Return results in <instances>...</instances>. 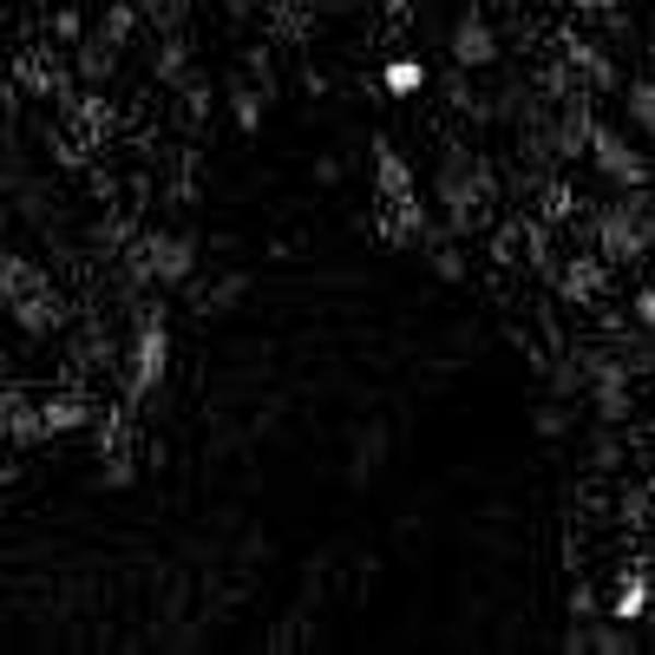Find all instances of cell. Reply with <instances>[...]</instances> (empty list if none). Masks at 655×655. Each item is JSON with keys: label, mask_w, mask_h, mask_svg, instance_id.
I'll use <instances>...</instances> for the list:
<instances>
[{"label": "cell", "mask_w": 655, "mask_h": 655, "mask_svg": "<svg viewBox=\"0 0 655 655\" xmlns=\"http://www.w3.org/2000/svg\"><path fill=\"white\" fill-rule=\"evenodd\" d=\"M584 151L597 157V171H604L617 190H643V184H650V164H643V151H636L623 131H610V125H590Z\"/></svg>", "instance_id": "3957f363"}, {"label": "cell", "mask_w": 655, "mask_h": 655, "mask_svg": "<svg viewBox=\"0 0 655 655\" xmlns=\"http://www.w3.org/2000/svg\"><path fill=\"white\" fill-rule=\"evenodd\" d=\"M623 630H630V623H617V617H610V630H597V636H571V650H584V643H590V650H604V655H623V650H630V636H623Z\"/></svg>", "instance_id": "cb8c5ba5"}, {"label": "cell", "mask_w": 655, "mask_h": 655, "mask_svg": "<svg viewBox=\"0 0 655 655\" xmlns=\"http://www.w3.org/2000/svg\"><path fill=\"white\" fill-rule=\"evenodd\" d=\"M590 400H597V413H604L610 426L630 420V374H623V361H597V367H590Z\"/></svg>", "instance_id": "52a82bcc"}, {"label": "cell", "mask_w": 655, "mask_h": 655, "mask_svg": "<svg viewBox=\"0 0 655 655\" xmlns=\"http://www.w3.org/2000/svg\"><path fill=\"white\" fill-rule=\"evenodd\" d=\"M230 112H236L243 131H262V92H256V85H236V92H230Z\"/></svg>", "instance_id": "603a6c76"}, {"label": "cell", "mask_w": 655, "mask_h": 655, "mask_svg": "<svg viewBox=\"0 0 655 655\" xmlns=\"http://www.w3.org/2000/svg\"><path fill=\"white\" fill-rule=\"evenodd\" d=\"M564 59H571V72H584V79H597L604 92L617 85V66H610V59H604V52H597L590 39H577V33H564Z\"/></svg>", "instance_id": "4fadbf2b"}, {"label": "cell", "mask_w": 655, "mask_h": 655, "mask_svg": "<svg viewBox=\"0 0 655 655\" xmlns=\"http://www.w3.org/2000/svg\"><path fill=\"white\" fill-rule=\"evenodd\" d=\"M243 289H249V276H243V269H230V276H223V282L197 302V308H203V315H230V308L243 302Z\"/></svg>", "instance_id": "ffe728a7"}, {"label": "cell", "mask_w": 655, "mask_h": 655, "mask_svg": "<svg viewBox=\"0 0 655 655\" xmlns=\"http://www.w3.org/2000/svg\"><path fill=\"white\" fill-rule=\"evenodd\" d=\"M7 315H13L26 335H46V328H59V302H52V282H46V289H33V295H20V302H7Z\"/></svg>", "instance_id": "30bf717a"}, {"label": "cell", "mask_w": 655, "mask_h": 655, "mask_svg": "<svg viewBox=\"0 0 655 655\" xmlns=\"http://www.w3.org/2000/svg\"><path fill=\"white\" fill-rule=\"evenodd\" d=\"M184 66H190V46H184V39H164V52H157V79H184Z\"/></svg>", "instance_id": "484cf974"}, {"label": "cell", "mask_w": 655, "mask_h": 655, "mask_svg": "<svg viewBox=\"0 0 655 655\" xmlns=\"http://www.w3.org/2000/svg\"><path fill=\"white\" fill-rule=\"evenodd\" d=\"M623 105H630L636 131H650L655 138V79H630V85H623Z\"/></svg>", "instance_id": "ac0fdd59"}, {"label": "cell", "mask_w": 655, "mask_h": 655, "mask_svg": "<svg viewBox=\"0 0 655 655\" xmlns=\"http://www.w3.org/2000/svg\"><path fill=\"white\" fill-rule=\"evenodd\" d=\"M374 177H381V203H387V210L420 203V184H413V171L400 164V151H394V144H374Z\"/></svg>", "instance_id": "ba28073f"}, {"label": "cell", "mask_w": 655, "mask_h": 655, "mask_svg": "<svg viewBox=\"0 0 655 655\" xmlns=\"http://www.w3.org/2000/svg\"><path fill=\"white\" fill-rule=\"evenodd\" d=\"M381 85H387L394 98H407V92H420V85H426V66H420V59H394V66L381 72Z\"/></svg>", "instance_id": "7402d4cb"}, {"label": "cell", "mask_w": 655, "mask_h": 655, "mask_svg": "<svg viewBox=\"0 0 655 655\" xmlns=\"http://www.w3.org/2000/svg\"><path fill=\"white\" fill-rule=\"evenodd\" d=\"M571 7H584V13H617V0H571Z\"/></svg>", "instance_id": "4dcf8cb0"}, {"label": "cell", "mask_w": 655, "mask_h": 655, "mask_svg": "<svg viewBox=\"0 0 655 655\" xmlns=\"http://www.w3.org/2000/svg\"><path fill=\"white\" fill-rule=\"evenodd\" d=\"M433 269H440V282H459V276H466V256H459L453 243H433Z\"/></svg>", "instance_id": "4316f807"}, {"label": "cell", "mask_w": 655, "mask_h": 655, "mask_svg": "<svg viewBox=\"0 0 655 655\" xmlns=\"http://www.w3.org/2000/svg\"><path fill=\"white\" fill-rule=\"evenodd\" d=\"M381 459H387V426H367V433L354 440V479H374Z\"/></svg>", "instance_id": "2e32d148"}, {"label": "cell", "mask_w": 655, "mask_h": 655, "mask_svg": "<svg viewBox=\"0 0 655 655\" xmlns=\"http://www.w3.org/2000/svg\"><path fill=\"white\" fill-rule=\"evenodd\" d=\"M630 308H636V321H643V328L655 335V282H650V289H636V295H630Z\"/></svg>", "instance_id": "f546056e"}, {"label": "cell", "mask_w": 655, "mask_h": 655, "mask_svg": "<svg viewBox=\"0 0 655 655\" xmlns=\"http://www.w3.org/2000/svg\"><path fill=\"white\" fill-rule=\"evenodd\" d=\"M604 282H610V256H604V249H577V256L564 262V276H558L564 302H577V308H590V302L604 295Z\"/></svg>", "instance_id": "5b68a950"}, {"label": "cell", "mask_w": 655, "mask_h": 655, "mask_svg": "<svg viewBox=\"0 0 655 655\" xmlns=\"http://www.w3.org/2000/svg\"><path fill=\"white\" fill-rule=\"evenodd\" d=\"M33 289H46V276H39L20 249H7V256H0V295L20 302V295H33Z\"/></svg>", "instance_id": "5bb4252c"}, {"label": "cell", "mask_w": 655, "mask_h": 655, "mask_svg": "<svg viewBox=\"0 0 655 655\" xmlns=\"http://www.w3.org/2000/svg\"><path fill=\"white\" fill-rule=\"evenodd\" d=\"M39 407H46V433H79V426H92V400H85V394H46Z\"/></svg>", "instance_id": "7c38bea8"}, {"label": "cell", "mask_w": 655, "mask_h": 655, "mask_svg": "<svg viewBox=\"0 0 655 655\" xmlns=\"http://www.w3.org/2000/svg\"><path fill=\"white\" fill-rule=\"evenodd\" d=\"M590 249H604L610 262H636L650 256V223H643V190L636 197H617L590 217Z\"/></svg>", "instance_id": "6da1fadb"}, {"label": "cell", "mask_w": 655, "mask_h": 655, "mask_svg": "<svg viewBox=\"0 0 655 655\" xmlns=\"http://www.w3.org/2000/svg\"><path fill=\"white\" fill-rule=\"evenodd\" d=\"M538 217H545V223H571V217H577V190H571L564 177H558V184H545V197H538Z\"/></svg>", "instance_id": "d6986e66"}, {"label": "cell", "mask_w": 655, "mask_h": 655, "mask_svg": "<svg viewBox=\"0 0 655 655\" xmlns=\"http://www.w3.org/2000/svg\"><path fill=\"white\" fill-rule=\"evenodd\" d=\"M131 33H138V0H112V7H105V20H98V39L125 46Z\"/></svg>", "instance_id": "e0dca14e"}, {"label": "cell", "mask_w": 655, "mask_h": 655, "mask_svg": "<svg viewBox=\"0 0 655 655\" xmlns=\"http://www.w3.org/2000/svg\"><path fill=\"white\" fill-rule=\"evenodd\" d=\"M453 59H459V66H492V59H499V33H492L479 13H466V20L453 26Z\"/></svg>", "instance_id": "9c48e42d"}, {"label": "cell", "mask_w": 655, "mask_h": 655, "mask_svg": "<svg viewBox=\"0 0 655 655\" xmlns=\"http://www.w3.org/2000/svg\"><path fill=\"white\" fill-rule=\"evenodd\" d=\"M571 617H577V623H597V617H610V604H604L590 584H571Z\"/></svg>", "instance_id": "d4e9b609"}, {"label": "cell", "mask_w": 655, "mask_h": 655, "mask_svg": "<svg viewBox=\"0 0 655 655\" xmlns=\"http://www.w3.org/2000/svg\"><path fill=\"white\" fill-rule=\"evenodd\" d=\"M52 33H59L66 46H79V39H85V20H79V7H59V13H52Z\"/></svg>", "instance_id": "83f0119b"}, {"label": "cell", "mask_w": 655, "mask_h": 655, "mask_svg": "<svg viewBox=\"0 0 655 655\" xmlns=\"http://www.w3.org/2000/svg\"><path fill=\"white\" fill-rule=\"evenodd\" d=\"M564 426H571V420H564V407H558V400H545V407H538V433H545V440H558Z\"/></svg>", "instance_id": "f1b7e54d"}, {"label": "cell", "mask_w": 655, "mask_h": 655, "mask_svg": "<svg viewBox=\"0 0 655 655\" xmlns=\"http://www.w3.org/2000/svg\"><path fill=\"white\" fill-rule=\"evenodd\" d=\"M131 269L144 276V282H184L190 269H197V243L190 236H171V230H157V236H144L138 243V256H131Z\"/></svg>", "instance_id": "277c9868"}, {"label": "cell", "mask_w": 655, "mask_h": 655, "mask_svg": "<svg viewBox=\"0 0 655 655\" xmlns=\"http://www.w3.org/2000/svg\"><path fill=\"white\" fill-rule=\"evenodd\" d=\"M72 52H79V79H85V85H105V79H112V59H118L112 39H79Z\"/></svg>", "instance_id": "9a60e30c"}, {"label": "cell", "mask_w": 655, "mask_h": 655, "mask_svg": "<svg viewBox=\"0 0 655 655\" xmlns=\"http://www.w3.org/2000/svg\"><path fill=\"white\" fill-rule=\"evenodd\" d=\"M164 367H171V328H164V302H157L131 341V400H151L164 387Z\"/></svg>", "instance_id": "7a4b0ae2"}, {"label": "cell", "mask_w": 655, "mask_h": 655, "mask_svg": "<svg viewBox=\"0 0 655 655\" xmlns=\"http://www.w3.org/2000/svg\"><path fill=\"white\" fill-rule=\"evenodd\" d=\"M650 571H623V584H617V597H610V617L617 623H643L650 617Z\"/></svg>", "instance_id": "8fae6325"}, {"label": "cell", "mask_w": 655, "mask_h": 655, "mask_svg": "<svg viewBox=\"0 0 655 655\" xmlns=\"http://www.w3.org/2000/svg\"><path fill=\"white\" fill-rule=\"evenodd\" d=\"M98 479H105L112 492H125V486L138 479V466H131V446H105V453H98Z\"/></svg>", "instance_id": "44dd1931"}, {"label": "cell", "mask_w": 655, "mask_h": 655, "mask_svg": "<svg viewBox=\"0 0 655 655\" xmlns=\"http://www.w3.org/2000/svg\"><path fill=\"white\" fill-rule=\"evenodd\" d=\"M0 426H7L13 446H39V440H52V433H46V407L26 400V387H7V394H0Z\"/></svg>", "instance_id": "8992f818"}]
</instances>
